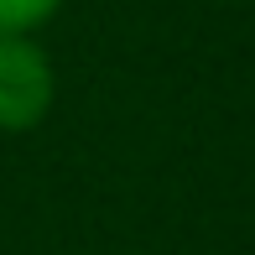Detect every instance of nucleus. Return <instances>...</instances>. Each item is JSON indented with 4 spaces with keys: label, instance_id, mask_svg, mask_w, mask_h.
<instances>
[{
    "label": "nucleus",
    "instance_id": "f03ea898",
    "mask_svg": "<svg viewBox=\"0 0 255 255\" xmlns=\"http://www.w3.org/2000/svg\"><path fill=\"white\" fill-rule=\"evenodd\" d=\"M63 0H0V37H37Z\"/></svg>",
    "mask_w": 255,
    "mask_h": 255
},
{
    "label": "nucleus",
    "instance_id": "f257e3e1",
    "mask_svg": "<svg viewBox=\"0 0 255 255\" xmlns=\"http://www.w3.org/2000/svg\"><path fill=\"white\" fill-rule=\"evenodd\" d=\"M57 73L37 37H0V135H26L52 115Z\"/></svg>",
    "mask_w": 255,
    "mask_h": 255
}]
</instances>
